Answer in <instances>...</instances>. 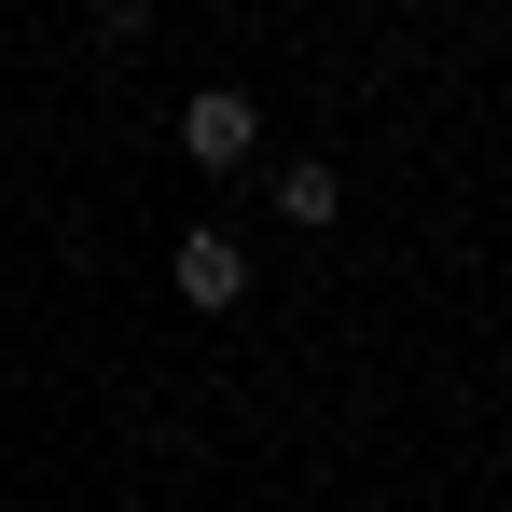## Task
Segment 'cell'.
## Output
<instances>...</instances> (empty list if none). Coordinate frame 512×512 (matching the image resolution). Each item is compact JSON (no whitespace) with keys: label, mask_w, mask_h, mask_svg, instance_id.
<instances>
[{"label":"cell","mask_w":512,"mask_h":512,"mask_svg":"<svg viewBox=\"0 0 512 512\" xmlns=\"http://www.w3.org/2000/svg\"><path fill=\"white\" fill-rule=\"evenodd\" d=\"M250 139H263V111H250L236 84L180 97V153H194V167H250Z\"/></svg>","instance_id":"6da1fadb"},{"label":"cell","mask_w":512,"mask_h":512,"mask_svg":"<svg viewBox=\"0 0 512 512\" xmlns=\"http://www.w3.org/2000/svg\"><path fill=\"white\" fill-rule=\"evenodd\" d=\"M236 291H250V250H236L222 222H180V305H208V319H222Z\"/></svg>","instance_id":"7a4b0ae2"},{"label":"cell","mask_w":512,"mask_h":512,"mask_svg":"<svg viewBox=\"0 0 512 512\" xmlns=\"http://www.w3.org/2000/svg\"><path fill=\"white\" fill-rule=\"evenodd\" d=\"M333 208H346V180H333V167H291V180H277V222H305V236H319Z\"/></svg>","instance_id":"3957f363"}]
</instances>
